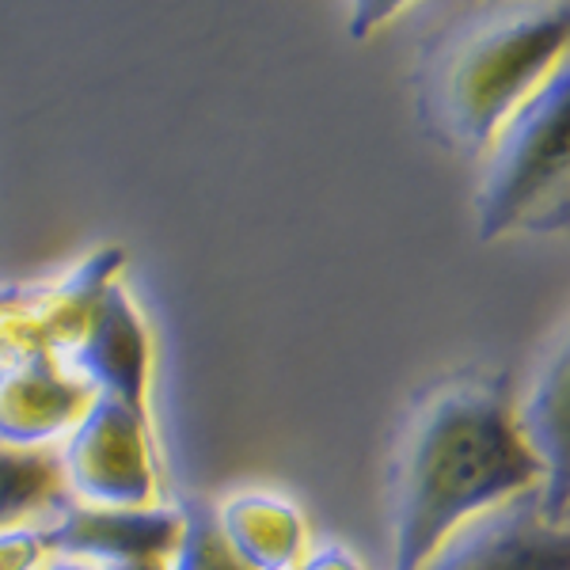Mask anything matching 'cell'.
I'll list each match as a JSON object with an SVG mask.
<instances>
[{
    "label": "cell",
    "mask_w": 570,
    "mask_h": 570,
    "mask_svg": "<svg viewBox=\"0 0 570 570\" xmlns=\"http://www.w3.org/2000/svg\"><path fill=\"white\" fill-rule=\"evenodd\" d=\"M228 551L247 570H293L305 551V518L278 494H233L214 513Z\"/></svg>",
    "instance_id": "30bf717a"
},
{
    "label": "cell",
    "mask_w": 570,
    "mask_h": 570,
    "mask_svg": "<svg viewBox=\"0 0 570 570\" xmlns=\"http://www.w3.org/2000/svg\"><path fill=\"white\" fill-rule=\"evenodd\" d=\"M171 570H247V567L228 551L214 513L206 505H195L183 518V537L176 551H171Z\"/></svg>",
    "instance_id": "7c38bea8"
},
{
    "label": "cell",
    "mask_w": 570,
    "mask_h": 570,
    "mask_svg": "<svg viewBox=\"0 0 570 570\" xmlns=\"http://www.w3.org/2000/svg\"><path fill=\"white\" fill-rule=\"evenodd\" d=\"M145 426L149 422L137 419L122 403L107 400V395L91 400L61 453V475L85 499V505H107V510L149 505L156 475Z\"/></svg>",
    "instance_id": "277c9868"
},
{
    "label": "cell",
    "mask_w": 570,
    "mask_h": 570,
    "mask_svg": "<svg viewBox=\"0 0 570 570\" xmlns=\"http://www.w3.org/2000/svg\"><path fill=\"white\" fill-rule=\"evenodd\" d=\"M513 422L540 464L544 518L563 525L570 510V316L551 331L532 362Z\"/></svg>",
    "instance_id": "8992f818"
},
{
    "label": "cell",
    "mask_w": 570,
    "mask_h": 570,
    "mask_svg": "<svg viewBox=\"0 0 570 570\" xmlns=\"http://www.w3.org/2000/svg\"><path fill=\"white\" fill-rule=\"evenodd\" d=\"M46 556V537L35 529L0 532V570H35Z\"/></svg>",
    "instance_id": "4fadbf2b"
},
{
    "label": "cell",
    "mask_w": 570,
    "mask_h": 570,
    "mask_svg": "<svg viewBox=\"0 0 570 570\" xmlns=\"http://www.w3.org/2000/svg\"><path fill=\"white\" fill-rule=\"evenodd\" d=\"M419 570H570V529L544 518L532 487L456 525Z\"/></svg>",
    "instance_id": "5b68a950"
},
{
    "label": "cell",
    "mask_w": 570,
    "mask_h": 570,
    "mask_svg": "<svg viewBox=\"0 0 570 570\" xmlns=\"http://www.w3.org/2000/svg\"><path fill=\"white\" fill-rule=\"evenodd\" d=\"M475 220L483 240L570 225V53L513 107L487 145Z\"/></svg>",
    "instance_id": "3957f363"
},
{
    "label": "cell",
    "mask_w": 570,
    "mask_h": 570,
    "mask_svg": "<svg viewBox=\"0 0 570 570\" xmlns=\"http://www.w3.org/2000/svg\"><path fill=\"white\" fill-rule=\"evenodd\" d=\"M61 483V461L50 453H27V449H4L0 445V532L16 529V521L31 518L58 499Z\"/></svg>",
    "instance_id": "8fae6325"
},
{
    "label": "cell",
    "mask_w": 570,
    "mask_h": 570,
    "mask_svg": "<svg viewBox=\"0 0 570 570\" xmlns=\"http://www.w3.org/2000/svg\"><path fill=\"white\" fill-rule=\"evenodd\" d=\"M570 46V4L494 8L445 50L434 80L438 122L449 141L487 153L513 107L556 69Z\"/></svg>",
    "instance_id": "7a4b0ae2"
},
{
    "label": "cell",
    "mask_w": 570,
    "mask_h": 570,
    "mask_svg": "<svg viewBox=\"0 0 570 570\" xmlns=\"http://www.w3.org/2000/svg\"><path fill=\"white\" fill-rule=\"evenodd\" d=\"M107 570H164V559H141V563H118Z\"/></svg>",
    "instance_id": "2e32d148"
},
{
    "label": "cell",
    "mask_w": 570,
    "mask_h": 570,
    "mask_svg": "<svg viewBox=\"0 0 570 570\" xmlns=\"http://www.w3.org/2000/svg\"><path fill=\"white\" fill-rule=\"evenodd\" d=\"M46 570H96V567H88V563H77V559H58V563H50Z\"/></svg>",
    "instance_id": "ac0fdd59"
},
{
    "label": "cell",
    "mask_w": 570,
    "mask_h": 570,
    "mask_svg": "<svg viewBox=\"0 0 570 570\" xmlns=\"http://www.w3.org/2000/svg\"><path fill=\"white\" fill-rule=\"evenodd\" d=\"M400 12V4H357L354 8V20H351V35L354 39H362V35H370L376 23L389 20V16Z\"/></svg>",
    "instance_id": "9a60e30c"
},
{
    "label": "cell",
    "mask_w": 570,
    "mask_h": 570,
    "mask_svg": "<svg viewBox=\"0 0 570 570\" xmlns=\"http://www.w3.org/2000/svg\"><path fill=\"white\" fill-rule=\"evenodd\" d=\"M72 365L99 395L145 415V389H149V335L137 316L134 301L115 282L96 293L88 305L85 335L72 346Z\"/></svg>",
    "instance_id": "ba28073f"
},
{
    "label": "cell",
    "mask_w": 570,
    "mask_h": 570,
    "mask_svg": "<svg viewBox=\"0 0 570 570\" xmlns=\"http://www.w3.org/2000/svg\"><path fill=\"white\" fill-rule=\"evenodd\" d=\"M46 551L69 559H96L104 567L168 559L183 537L176 510H107V505H69L53 529L42 532Z\"/></svg>",
    "instance_id": "9c48e42d"
},
{
    "label": "cell",
    "mask_w": 570,
    "mask_h": 570,
    "mask_svg": "<svg viewBox=\"0 0 570 570\" xmlns=\"http://www.w3.org/2000/svg\"><path fill=\"white\" fill-rule=\"evenodd\" d=\"M16 301H20V289H8V285H0V312L12 308Z\"/></svg>",
    "instance_id": "e0dca14e"
},
{
    "label": "cell",
    "mask_w": 570,
    "mask_h": 570,
    "mask_svg": "<svg viewBox=\"0 0 570 570\" xmlns=\"http://www.w3.org/2000/svg\"><path fill=\"white\" fill-rule=\"evenodd\" d=\"M293 570H365L343 544H324L316 548L308 559H301Z\"/></svg>",
    "instance_id": "5bb4252c"
},
{
    "label": "cell",
    "mask_w": 570,
    "mask_h": 570,
    "mask_svg": "<svg viewBox=\"0 0 570 570\" xmlns=\"http://www.w3.org/2000/svg\"><path fill=\"white\" fill-rule=\"evenodd\" d=\"M537 480L499 381H453L426 395L392 464V570H419L456 525Z\"/></svg>",
    "instance_id": "6da1fadb"
},
{
    "label": "cell",
    "mask_w": 570,
    "mask_h": 570,
    "mask_svg": "<svg viewBox=\"0 0 570 570\" xmlns=\"http://www.w3.org/2000/svg\"><path fill=\"white\" fill-rule=\"evenodd\" d=\"M91 392L85 381L69 376L46 346L0 365V445L35 453L46 441L69 434L85 411Z\"/></svg>",
    "instance_id": "52a82bcc"
}]
</instances>
